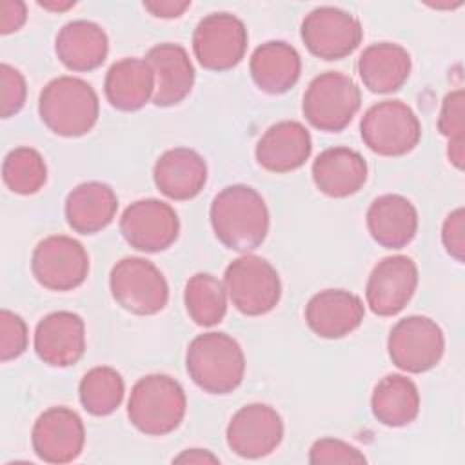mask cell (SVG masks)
<instances>
[{
  "instance_id": "1",
  "label": "cell",
  "mask_w": 465,
  "mask_h": 465,
  "mask_svg": "<svg viewBox=\"0 0 465 465\" xmlns=\"http://www.w3.org/2000/svg\"><path fill=\"white\" fill-rule=\"evenodd\" d=\"M214 236L231 251L249 252L260 247L269 232V211L262 194L243 183L223 187L211 202Z\"/></svg>"
},
{
  "instance_id": "2",
  "label": "cell",
  "mask_w": 465,
  "mask_h": 465,
  "mask_svg": "<svg viewBox=\"0 0 465 465\" xmlns=\"http://www.w3.org/2000/svg\"><path fill=\"white\" fill-rule=\"evenodd\" d=\"M189 378L209 394H229L240 387L245 374V356L240 343L225 332L198 334L187 347Z\"/></svg>"
},
{
  "instance_id": "3",
  "label": "cell",
  "mask_w": 465,
  "mask_h": 465,
  "mask_svg": "<svg viewBox=\"0 0 465 465\" xmlns=\"http://www.w3.org/2000/svg\"><path fill=\"white\" fill-rule=\"evenodd\" d=\"M100 102L96 91L82 78L58 76L40 93L38 114L44 125L58 136L87 134L98 122Z\"/></svg>"
},
{
  "instance_id": "4",
  "label": "cell",
  "mask_w": 465,
  "mask_h": 465,
  "mask_svg": "<svg viewBox=\"0 0 465 465\" xmlns=\"http://www.w3.org/2000/svg\"><path fill=\"white\" fill-rule=\"evenodd\" d=\"M187 398L183 387L167 374L140 378L127 401L129 421L147 436L173 432L183 420Z\"/></svg>"
},
{
  "instance_id": "5",
  "label": "cell",
  "mask_w": 465,
  "mask_h": 465,
  "mask_svg": "<svg viewBox=\"0 0 465 465\" xmlns=\"http://www.w3.org/2000/svg\"><path fill=\"white\" fill-rule=\"evenodd\" d=\"M223 285L232 305L245 316L271 312L282 296L278 271L265 258L247 252L227 265Z\"/></svg>"
},
{
  "instance_id": "6",
  "label": "cell",
  "mask_w": 465,
  "mask_h": 465,
  "mask_svg": "<svg viewBox=\"0 0 465 465\" xmlns=\"http://www.w3.org/2000/svg\"><path fill=\"white\" fill-rule=\"evenodd\" d=\"M361 105V93L354 80L338 71L318 74L303 94L305 120L325 133L345 129Z\"/></svg>"
},
{
  "instance_id": "7",
  "label": "cell",
  "mask_w": 465,
  "mask_h": 465,
  "mask_svg": "<svg viewBox=\"0 0 465 465\" xmlns=\"http://www.w3.org/2000/svg\"><path fill=\"white\" fill-rule=\"evenodd\" d=\"M109 289L122 309L138 316L160 312L169 300L165 276L153 262L140 256H127L113 265Z\"/></svg>"
},
{
  "instance_id": "8",
  "label": "cell",
  "mask_w": 465,
  "mask_h": 465,
  "mask_svg": "<svg viewBox=\"0 0 465 465\" xmlns=\"http://www.w3.org/2000/svg\"><path fill=\"white\" fill-rule=\"evenodd\" d=\"M363 143L380 156H403L421 138L416 113L401 100H383L371 105L360 122Z\"/></svg>"
},
{
  "instance_id": "9",
  "label": "cell",
  "mask_w": 465,
  "mask_h": 465,
  "mask_svg": "<svg viewBox=\"0 0 465 465\" xmlns=\"http://www.w3.org/2000/svg\"><path fill=\"white\" fill-rule=\"evenodd\" d=\"M387 351L392 363L411 374H421L436 367L445 351L441 327L427 316H407L389 332Z\"/></svg>"
},
{
  "instance_id": "10",
  "label": "cell",
  "mask_w": 465,
  "mask_h": 465,
  "mask_svg": "<svg viewBox=\"0 0 465 465\" xmlns=\"http://www.w3.org/2000/svg\"><path fill=\"white\" fill-rule=\"evenodd\" d=\"M31 272L49 291H73L87 278L89 256L78 240L65 234H53L35 247Z\"/></svg>"
},
{
  "instance_id": "11",
  "label": "cell",
  "mask_w": 465,
  "mask_h": 465,
  "mask_svg": "<svg viewBox=\"0 0 465 465\" xmlns=\"http://www.w3.org/2000/svg\"><path fill=\"white\" fill-rule=\"evenodd\" d=\"M245 24L231 13H211L193 33V51L198 64L209 71L236 67L247 51Z\"/></svg>"
},
{
  "instance_id": "12",
  "label": "cell",
  "mask_w": 465,
  "mask_h": 465,
  "mask_svg": "<svg viewBox=\"0 0 465 465\" xmlns=\"http://www.w3.org/2000/svg\"><path fill=\"white\" fill-rule=\"evenodd\" d=\"M300 35L311 54L323 60H341L360 45L363 29L351 13L323 5L305 15Z\"/></svg>"
},
{
  "instance_id": "13",
  "label": "cell",
  "mask_w": 465,
  "mask_h": 465,
  "mask_svg": "<svg viewBox=\"0 0 465 465\" xmlns=\"http://www.w3.org/2000/svg\"><path fill=\"white\" fill-rule=\"evenodd\" d=\"M124 240L136 251L160 252L169 249L180 232L176 211L156 198L133 202L120 218Z\"/></svg>"
},
{
  "instance_id": "14",
  "label": "cell",
  "mask_w": 465,
  "mask_h": 465,
  "mask_svg": "<svg viewBox=\"0 0 465 465\" xmlns=\"http://www.w3.org/2000/svg\"><path fill=\"white\" fill-rule=\"evenodd\" d=\"M283 438L282 416L267 403H249L236 411L227 425L229 449L247 460L271 454Z\"/></svg>"
},
{
  "instance_id": "15",
  "label": "cell",
  "mask_w": 465,
  "mask_h": 465,
  "mask_svg": "<svg viewBox=\"0 0 465 465\" xmlns=\"http://www.w3.org/2000/svg\"><path fill=\"white\" fill-rule=\"evenodd\" d=\"M418 287V267L403 254L380 260L369 274L365 302L378 316H396L411 302Z\"/></svg>"
},
{
  "instance_id": "16",
  "label": "cell",
  "mask_w": 465,
  "mask_h": 465,
  "mask_svg": "<svg viewBox=\"0 0 465 465\" xmlns=\"http://www.w3.org/2000/svg\"><path fill=\"white\" fill-rule=\"evenodd\" d=\"M35 454L45 463H69L76 460L85 443L82 418L67 407H51L44 411L31 432Z\"/></svg>"
},
{
  "instance_id": "17",
  "label": "cell",
  "mask_w": 465,
  "mask_h": 465,
  "mask_svg": "<svg viewBox=\"0 0 465 465\" xmlns=\"http://www.w3.org/2000/svg\"><path fill=\"white\" fill-rule=\"evenodd\" d=\"M35 352L51 367L74 365L85 352V323L71 311L44 316L35 329Z\"/></svg>"
},
{
  "instance_id": "18",
  "label": "cell",
  "mask_w": 465,
  "mask_h": 465,
  "mask_svg": "<svg viewBox=\"0 0 465 465\" xmlns=\"http://www.w3.org/2000/svg\"><path fill=\"white\" fill-rule=\"evenodd\" d=\"M363 314L361 298L345 289L320 291L305 305L309 329L325 340H338L351 334L360 327Z\"/></svg>"
},
{
  "instance_id": "19",
  "label": "cell",
  "mask_w": 465,
  "mask_h": 465,
  "mask_svg": "<svg viewBox=\"0 0 465 465\" xmlns=\"http://www.w3.org/2000/svg\"><path fill=\"white\" fill-rule=\"evenodd\" d=\"M154 74L153 104L173 107L185 100L194 85V67L185 47L171 42L156 44L145 54Z\"/></svg>"
},
{
  "instance_id": "20",
  "label": "cell",
  "mask_w": 465,
  "mask_h": 465,
  "mask_svg": "<svg viewBox=\"0 0 465 465\" xmlns=\"http://www.w3.org/2000/svg\"><path fill=\"white\" fill-rule=\"evenodd\" d=\"M312 151L307 127L296 120L271 125L256 143V162L269 173H291L302 167Z\"/></svg>"
},
{
  "instance_id": "21",
  "label": "cell",
  "mask_w": 465,
  "mask_h": 465,
  "mask_svg": "<svg viewBox=\"0 0 465 465\" xmlns=\"http://www.w3.org/2000/svg\"><path fill=\"white\" fill-rule=\"evenodd\" d=\"M156 189L176 202L200 194L207 182L205 160L189 147H174L160 154L153 169Z\"/></svg>"
},
{
  "instance_id": "22",
  "label": "cell",
  "mask_w": 465,
  "mask_h": 465,
  "mask_svg": "<svg viewBox=\"0 0 465 465\" xmlns=\"http://www.w3.org/2000/svg\"><path fill=\"white\" fill-rule=\"evenodd\" d=\"M312 182L325 196H352L367 182V162L349 147L325 149L312 162Z\"/></svg>"
},
{
  "instance_id": "23",
  "label": "cell",
  "mask_w": 465,
  "mask_h": 465,
  "mask_svg": "<svg viewBox=\"0 0 465 465\" xmlns=\"http://www.w3.org/2000/svg\"><path fill=\"white\" fill-rule=\"evenodd\" d=\"M367 229L385 249H401L418 231V211L401 194H381L367 209Z\"/></svg>"
},
{
  "instance_id": "24",
  "label": "cell",
  "mask_w": 465,
  "mask_h": 465,
  "mask_svg": "<svg viewBox=\"0 0 465 465\" xmlns=\"http://www.w3.org/2000/svg\"><path fill=\"white\" fill-rule=\"evenodd\" d=\"M54 53L58 60L76 73L98 69L109 53L105 31L89 20H73L65 24L54 38Z\"/></svg>"
},
{
  "instance_id": "25",
  "label": "cell",
  "mask_w": 465,
  "mask_h": 465,
  "mask_svg": "<svg viewBox=\"0 0 465 465\" xmlns=\"http://www.w3.org/2000/svg\"><path fill=\"white\" fill-rule=\"evenodd\" d=\"M118 198L104 182H84L65 198V220L74 232L94 234L105 229L116 214Z\"/></svg>"
},
{
  "instance_id": "26",
  "label": "cell",
  "mask_w": 465,
  "mask_h": 465,
  "mask_svg": "<svg viewBox=\"0 0 465 465\" xmlns=\"http://www.w3.org/2000/svg\"><path fill=\"white\" fill-rule=\"evenodd\" d=\"M411 54L392 42L372 44L363 49L358 60V73L371 93L387 94L398 91L411 74Z\"/></svg>"
},
{
  "instance_id": "27",
  "label": "cell",
  "mask_w": 465,
  "mask_h": 465,
  "mask_svg": "<svg viewBox=\"0 0 465 465\" xmlns=\"http://www.w3.org/2000/svg\"><path fill=\"white\" fill-rule=\"evenodd\" d=\"M249 69L260 91L282 94L298 82L302 58L291 44L283 40H271L254 49Z\"/></svg>"
},
{
  "instance_id": "28",
  "label": "cell",
  "mask_w": 465,
  "mask_h": 465,
  "mask_svg": "<svg viewBox=\"0 0 465 465\" xmlns=\"http://www.w3.org/2000/svg\"><path fill=\"white\" fill-rule=\"evenodd\" d=\"M107 102L118 111H138L154 93V74L145 58H122L114 62L104 82Z\"/></svg>"
},
{
  "instance_id": "29",
  "label": "cell",
  "mask_w": 465,
  "mask_h": 465,
  "mask_svg": "<svg viewBox=\"0 0 465 465\" xmlns=\"http://www.w3.org/2000/svg\"><path fill=\"white\" fill-rule=\"evenodd\" d=\"M372 416L387 427H405L420 412V392L416 383L403 374L383 376L371 396Z\"/></svg>"
},
{
  "instance_id": "30",
  "label": "cell",
  "mask_w": 465,
  "mask_h": 465,
  "mask_svg": "<svg viewBox=\"0 0 465 465\" xmlns=\"http://www.w3.org/2000/svg\"><path fill=\"white\" fill-rule=\"evenodd\" d=\"M189 318L200 327L220 323L227 312V291L223 282L209 272L193 274L183 291Z\"/></svg>"
},
{
  "instance_id": "31",
  "label": "cell",
  "mask_w": 465,
  "mask_h": 465,
  "mask_svg": "<svg viewBox=\"0 0 465 465\" xmlns=\"http://www.w3.org/2000/svg\"><path fill=\"white\" fill-rule=\"evenodd\" d=\"M125 394L122 374L107 365L93 367L84 374L78 385L82 407L93 416H109L114 412Z\"/></svg>"
},
{
  "instance_id": "32",
  "label": "cell",
  "mask_w": 465,
  "mask_h": 465,
  "mask_svg": "<svg viewBox=\"0 0 465 465\" xmlns=\"http://www.w3.org/2000/svg\"><path fill=\"white\" fill-rule=\"evenodd\" d=\"M2 178L5 187L15 194H35L45 185L47 180L45 160L33 147H16L4 158Z\"/></svg>"
},
{
  "instance_id": "33",
  "label": "cell",
  "mask_w": 465,
  "mask_h": 465,
  "mask_svg": "<svg viewBox=\"0 0 465 465\" xmlns=\"http://www.w3.org/2000/svg\"><path fill=\"white\" fill-rule=\"evenodd\" d=\"M438 131L449 140L447 156L456 169H463L465 163V140H463V91H452L443 98Z\"/></svg>"
},
{
  "instance_id": "34",
  "label": "cell",
  "mask_w": 465,
  "mask_h": 465,
  "mask_svg": "<svg viewBox=\"0 0 465 465\" xmlns=\"http://www.w3.org/2000/svg\"><path fill=\"white\" fill-rule=\"evenodd\" d=\"M27 341H29V332L22 316H18L13 311L2 309L0 311V360L4 363L16 360L25 352Z\"/></svg>"
},
{
  "instance_id": "35",
  "label": "cell",
  "mask_w": 465,
  "mask_h": 465,
  "mask_svg": "<svg viewBox=\"0 0 465 465\" xmlns=\"http://www.w3.org/2000/svg\"><path fill=\"white\" fill-rule=\"evenodd\" d=\"M309 461L314 465L323 463H365L367 458L354 445L338 438H320L309 450Z\"/></svg>"
},
{
  "instance_id": "36",
  "label": "cell",
  "mask_w": 465,
  "mask_h": 465,
  "mask_svg": "<svg viewBox=\"0 0 465 465\" xmlns=\"http://www.w3.org/2000/svg\"><path fill=\"white\" fill-rule=\"evenodd\" d=\"M0 85H2V100H0V113L2 118H9L16 114L27 96V85L24 74L9 64L0 65Z\"/></svg>"
},
{
  "instance_id": "37",
  "label": "cell",
  "mask_w": 465,
  "mask_h": 465,
  "mask_svg": "<svg viewBox=\"0 0 465 465\" xmlns=\"http://www.w3.org/2000/svg\"><path fill=\"white\" fill-rule=\"evenodd\" d=\"M441 242L445 251L461 263L465 258V213L461 207L454 209L445 218L441 227Z\"/></svg>"
},
{
  "instance_id": "38",
  "label": "cell",
  "mask_w": 465,
  "mask_h": 465,
  "mask_svg": "<svg viewBox=\"0 0 465 465\" xmlns=\"http://www.w3.org/2000/svg\"><path fill=\"white\" fill-rule=\"evenodd\" d=\"M27 18L25 4L20 0H2L0 4V33L9 35L18 31Z\"/></svg>"
},
{
  "instance_id": "39",
  "label": "cell",
  "mask_w": 465,
  "mask_h": 465,
  "mask_svg": "<svg viewBox=\"0 0 465 465\" xmlns=\"http://www.w3.org/2000/svg\"><path fill=\"white\" fill-rule=\"evenodd\" d=\"M143 7L156 18H178L191 7V2H173V0H158V2H143Z\"/></svg>"
},
{
  "instance_id": "40",
  "label": "cell",
  "mask_w": 465,
  "mask_h": 465,
  "mask_svg": "<svg viewBox=\"0 0 465 465\" xmlns=\"http://www.w3.org/2000/svg\"><path fill=\"white\" fill-rule=\"evenodd\" d=\"M173 461L174 463H220L218 456H214L205 449H187L182 454H178Z\"/></svg>"
},
{
  "instance_id": "41",
  "label": "cell",
  "mask_w": 465,
  "mask_h": 465,
  "mask_svg": "<svg viewBox=\"0 0 465 465\" xmlns=\"http://www.w3.org/2000/svg\"><path fill=\"white\" fill-rule=\"evenodd\" d=\"M38 5L40 7H44V9H49V11H67V9H71V7H74V2H38Z\"/></svg>"
}]
</instances>
